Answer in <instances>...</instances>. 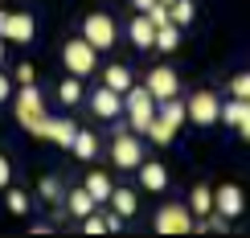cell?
I'll return each mask as SVG.
<instances>
[{
	"label": "cell",
	"instance_id": "obj_1",
	"mask_svg": "<svg viewBox=\"0 0 250 238\" xmlns=\"http://www.w3.org/2000/svg\"><path fill=\"white\" fill-rule=\"evenodd\" d=\"M13 111H17V123L25 131H33V136H45V123H49V115H45V99H41V90L29 82V87H21V95L13 99Z\"/></svg>",
	"mask_w": 250,
	"mask_h": 238
},
{
	"label": "cell",
	"instance_id": "obj_2",
	"mask_svg": "<svg viewBox=\"0 0 250 238\" xmlns=\"http://www.w3.org/2000/svg\"><path fill=\"white\" fill-rule=\"evenodd\" d=\"M152 230H156V234H189V230H197V218H193L189 205L168 201V205H160V210H156Z\"/></svg>",
	"mask_w": 250,
	"mask_h": 238
},
{
	"label": "cell",
	"instance_id": "obj_3",
	"mask_svg": "<svg viewBox=\"0 0 250 238\" xmlns=\"http://www.w3.org/2000/svg\"><path fill=\"white\" fill-rule=\"evenodd\" d=\"M123 107H127V115H131V131H148V123L156 115V99H152V90L148 87H131L123 90Z\"/></svg>",
	"mask_w": 250,
	"mask_h": 238
},
{
	"label": "cell",
	"instance_id": "obj_4",
	"mask_svg": "<svg viewBox=\"0 0 250 238\" xmlns=\"http://www.w3.org/2000/svg\"><path fill=\"white\" fill-rule=\"evenodd\" d=\"M62 62H66V70L74 78H86V74H95V66H99V49L90 45L86 37H74V41H66V49H62Z\"/></svg>",
	"mask_w": 250,
	"mask_h": 238
},
{
	"label": "cell",
	"instance_id": "obj_5",
	"mask_svg": "<svg viewBox=\"0 0 250 238\" xmlns=\"http://www.w3.org/2000/svg\"><path fill=\"white\" fill-rule=\"evenodd\" d=\"M185 119H193L197 128H213V123L222 119V99H217L213 90H197V95H189V103H185Z\"/></svg>",
	"mask_w": 250,
	"mask_h": 238
},
{
	"label": "cell",
	"instance_id": "obj_6",
	"mask_svg": "<svg viewBox=\"0 0 250 238\" xmlns=\"http://www.w3.org/2000/svg\"><path fill=\"white\" fill-rule=\"evenodd\" d=\"M115 33L119 29H115V21H111L107 13H90L86 21H82V37H86L95 49H111L115 45Z\"/></svg>",
	"mask_w": 250,
	"mask_h": 238
},
{
	"label": "cell",
	"instance_id": "obj_7",
	"mask_svg": "<svg viewBox=\"0 0 250 238\" xmlns=\"http://www.w3.org/2000/svg\"><path fill=\"white\" fill-rule=\"evenodd\" d=\"M144 87L152 90V99H156V103H160V99H172V95H181V78H176V70H172V66H152Z\"/></svg>",
	"mask_w": 250,
	"mask_h": 238
},
{
	"label": "cell",
	"instance_id": "obj_8",
	"mask_svg": "<svg viewBox=\"0 0 250 238\" xmlns=\"http://www.w3.org/2000/svg\"><path fill=\"white\" fill-rule=\"evenodd\" d=\"M33 17L29 13H0V37L4 41H21V45H29L33 41Z\"/></svg>",
	"mask_w": 250,
	"mask_h": 238
},
{
	"label": "cell",
	"instance_id": "obj_9",
	"mask_svg": "<svg viewBox=\"0 0 250 238\" xmlns=\"http://www.w3.org/2000/svg\"><path fill=\"white\" fill-rule=\"evenodd\" d=\"M111 160H115L119 169H140V160H144L140 140H135V136H127V131H119V136L111 140Z\"/></svg>",
	"mask_w": 250,
	"mask_h": 238
},
{
	"label": "cell",
	"instance_id": "obj_10",
	"mask_svg": "<svg viewBox=\"0 0 250 238\" xmlns=\"http://www.w3.org/2000/svg\"><path fill=\"white\" fill-rule=\"evenodd\" d=\"M90 111H95L99 119H115V115H123V95L103 82V87L90 90Z\"/></svg>",
	"mask_w": 250,
	"mask_h": 238
},
{
	"label": "cell",
	"instance_id": "obj_11",
	"mask_svg": "<svg viewBox=\"0 0 250 238\" xmlns=\"http://www.w3.org/2000/svg\"><path fill=\"white\" fill-rule=\"evenodd\" d=\"M242 189H238V185H222V189L213 193V210L222 214V218H238V214H242Z\"/></svg>",
	"mask_w": 250,
	"mask_h": 238
},
{
	"label": "cell",
	"instance_id": "obj_12",
	"mask_svg": "<svg viewBox=\"0 0 250 238\" xmlns=\"http://www.w3.org/2000/svg\"><path fill=\"white\" fill-rule=\"evenodd\" d=\"M127 37H131V45H135V49H152V37H156V25H152V21H148V13H140V17H135L131 25H127Z\"/></svg>",
	"mask_w": 250,
	"mask_h": 238
},
{
	"label": "cell",
	"instance_id": "obj_13",
	"mask_svg": "<svg viewBox=\"0 0 250 238\" xmlns=\"http://www.w3.org/2000/svg\"><path fill=\"white\" fill-rule=\"evenodd\" d=\"M140 185H144V189H152V193H164V189H168V173H164V164L140 160Z\"/></svg>",
	"mask_w": 250,
	"mask_h": 238
},
{
	"label": "cell",
	"instance_id": "obj_14",
	"mask_svg": "<svg viewBox=\"0 0 250 238\" xmlns=\"http://www.w3.org/2000/svg\"><path fill=\"white\" fill-rule=\"evenodd\" d=\"M74 131H78V123H74V119H49V123H45V136H41V140H54L58 148H70Z\"/></svg>",
	"mask_w": 250,
	"mask_h": 238
},
{
	"label": "cell",
	"instance_id": "obj_15",
	"mask_svg": "<svg viewBox=\"0 0 250 238\" xmlns=\"http://www.w3.org/2000/svg\"><path fill=\"white\" fill-rule=\"evenodd\" d=\"M152 45L160 49V54H172V49L181 45V25H172V21L156 25V37H152Z\"/></svg>",
	"mask_w": 250,
	"mask_h": 238
},
{
	"label": "cell",
	"instance_id": "obj_16",
	"mask_svg": "<svg viewBox=\"0 0 250 238\" xmlns=\"http://www.w3.org/2000/svg\"><path fill=\"white\" fill-rule=\"evenodd\" d=\"M70 152H74L78 160H95V156H99V136H95V131H74Z\"/></svg>",
	"mask_w": 250,
	"mask_h": 238
},
{
	"label": "cell",
	"instance_id": "obj_17",
	"mask_svg": "<svg viewBox=\"0 0 250 238\" xmlns=\"http://www.w3.org/2000/svg\"><path fill=\"white\" fill-rule=\"evenodd\" d=\"M82 189H86L90 197H95V205H99V201L111 197V189H115V185H111L107 173H86V185H82Z\"/></svg>",
	"mask_w": 250,
	"mask_h": 238
},
{
	"label": "cell",
	"instance_id": "obj_18",
	"mask_svg": "<svg viewBox=\"0 0 250 238\" xmlns=\"http://www.w3.org/2000/svg\"><path fill=\"white\" fill-rule=\"evenodd\" d=\"M111 210H115L119 214V218H131V214H135V205H140V201H135V189H111Z\"/></svg>",
	"mask_w": 250,
	"mask_h": 238
},
{
	"label": "cell",
	"instance_id": "obj_19",
	"mask_svg": "<svg viewBox=\"0 0 250 238\" xmlns=\"http://www.w3.org/2000/svg\"><path fill=\"white\" fill-rule=\"evenodd\" d=\"M193 17H197V4L193 0H168V21L172 25H193Z\"/></svg>",
	"mask_w": 250,
	"mask_h": 238
},
{
	"label": "cell",
	"instance_id": "obj_20",
	"mask_svg": "<svg viewBox=\"0 0 250 238\" xmlns=\"http://www.w3.org/2000/svg\"><path fill=\"white\" fill-rule=\"evenodd\" d=\"M189 210L197 214V218L213 210V189H209V185H193V193H189Z\"/></svg>",
	"mask_w": 250,
	"mask_h": 238
},
{
	"label": "cell",
	"instance_id": "obj_21",
	"mask_svg": "<svg viewBox=\"0 0 250 238\" xmlns=\"http://www.w3.org/2000/svg\"><path fill=\"white\" fill-rule=\"evenodd\" d=\"M160 119L164 123H168V128H181V123H185V103L181 99H160Z\"/></svg>",
	"mask_w": 250,
	"mask_h": 238
},
{
	"label": "cell",
	"instance_id": "obj_22",
	"mask_svg": "<svg viewBox=\"0 0 250 238\" xmlns=\"http://www.w3.org/2000/svg\"><path fill=\"white\" fill-rule=\"evenodd\" d=\"M66 205H70V214H74V218H86V214L95 210V197H90L86 189H74V193H66Z\"/></svg>",
	"mask_w": 250,
	"mask_h": 238
},
{
	"label": "cell",
	"instance_id": "obj_23",
	"mask_svg": "<svg viewBox=\"0 0 250 238\" xmlns=\"http://www.w3.org/2000/svg\"><path fill=\"white\" fill-rule=\"evenodd\" d=\"M103 82H107L111 90H119V95H123V90L131 87V70H127V66H107V70H103Z\"/></svg>",
	"mask_w": 250,
	"mask_h": 238
},
{
	"label": "cell",
	"instance_id": "obj_24",
	"mask_svg": "<svg viewBox=\"0 0 250 238\" xmlns=\"http://www.w3.org/2000/svg\"><path fill=\"white\" fill-rule=\"evenodd\" d=\"M144 136L156 140V144L164 148V144H172V140H176V128H168V123H164L160 115H152V123H148V131H144Z\"/></svg>",
	"mask_w": 250,
	"mask_h": 238
},
{
	"label": "cell",
	"instance_id": "obj_25",
	"mask_svg": "<svg viewBox=\"0 0 250 238\" xmlns=\"http://www.w3.org/2000/svg\"><path fill=\"white\" fill-rule=\"evenodd\" d=\"M58 99L66 103V107H74V103H82V78L70 74L66 82H58Z\"/></svg>",
	"mask_w": 250,
	"mask_h": 238
},
{
	"label": "cell",
	"instance_id": "obj_26",
	"mask_svg": "<svg viewBox=\"0 0 250 238\" xmlns=\"http://www.w3.org/2000/svg\"><path fill=\"white\" fill-rule=\"evenodd\" d=\"M37 189H41V197H45V201H54V205H58V197H62V185H58L54 177H41V185H37Z\"/></svg>",
	"mask_w": 250,
	"mask_h": 238
},
{
	"label": "cell",
	"instance_id": "obj_27",
	"mask_svg": "<svg viewBox=\"0 0 250 238\" xmlns=\"http://www.w3.org/2000/svg\"><path fill=\"white\" fill-rule=\"evenodd\" d=\"M8 210H13V214H29V197H25V189H8Z\"/></svg>",
	"mask_w": 250,
	"mask_h": 238
},
{
	"label": "cell",
	"instance_id": "obj_28",
	"mask_svg": "<svg viewBox=\"0 0 250 238\" xmlns=\"http://www.w3.org/2000/svg\"><path fill=\"white\" fill-rule=\"evenodd\" d=\"M230 90H234V99H250V74H238L230 82Z\"/></svg>",
	"mask_w": 250,
	"mask_h": 238
},
{
	"label": "cell",
	"instance_id": "obj_29",
	"mask_svg": "<svg viewBox=\"0 0 250 238\" xmlns=\"http://www.w3.org/2000/svg\"><path fill=\"white\" fill-rule=\"evenodd\" d=\"M82 230L86 234H107V226H103V218H95V210H90L86 218H82Z\"/></svg>",
	"mask_w": 250,
	"mask_h": 238
},
{
	"label": "cell",
	"instance_id": "obj_30",
	"mask_svg": "<svg viewBox=\"0 0 250 238\" xmlns=\"http://www.w3.org/2000/svg\"><path fill=\"white\" fill-rule=\"evenodd\" d=\"M33 78H37V74H33V66H29V62H21V66H17V82H21V87H29Z\"/></svg>",
	"mask_w": 250,
	"mask_h": 238
},
{
	"label": "cell",
	"instance_id": "obj_31",
	"mask_svg": "<svg viewBox=\"0 0 250 238\" xmlns=\"http://www.w3.org/2000/svg\"><path fill=\"white\" fill-rule=\"evenodd\" d=\"M103 226H107V234H115V230H123V218H119V214H115V210H111V214H107V218H103Z\"/></svg>",
	"mask_w": 250,
	"mask_h": 238
},
{
	"label": "cell",
	"instance_id": "obj_32",
	"mask_svg": "<svg viewBox=\"0 0 250 238\" xmlns=\"http://www.w3.org/2000/svg\"><path fill=\"white\" fill-rule=\"evenodd\" d=\"M8 181H13V164L0 156V189H8Z\"/></svg>",
	"mask_w": 250,
	"mask_h": 238
},
{
	"label": "cell",
	"instance_id": "obj_33",
	"mask_svg": "<svg viewBox=\"0 0 250 238\" xmlns=\"http://www.w3.org/2000/svg\"><path fill=\"white\" fill-rule=\"evenodd\" d=\"M13 99V82H8V74H0V103Z\"/></svg>",
	"mask_w": 250,
	"mask_h": 238
},
{
	"label": "cell",
	"instance_id": "obj_34",
	"mask_svg": "<svg viewBox=\"0 0 250 238\" xmlns=\"http://www.w3.org/2000/svg\"><path fill=\"white\" fill-rule=\"evenodd\" d=\"M234 128H238V136H242V140H250V111H246V115L234 123Z\"/></svg>",
	"mask_w": 250,
	"mask_h": 238
},
{
	"label": "cell",
	"instance_id": "obj_35",
	"mask_svg": "<svg viewBox=\"0 0 250 238\" xmlns=\"http://www.w3.org/2000/svg\"><path fill=\"white\" fill-rule=\"evenodd\" d=\"M131 4H135V8H140V13H148V8L156 4V0H131Z\"/></svg>",
	"mask_w": 250,
	"mask_h": 238
},
{
	"label": "cell",
	"instance_id": "obj_36",
	"mask_svg": "<svg viewBox=\"0 0 250 238\" xmlns=\"http://www.w3.org/2000/svg\"><path fill=\"white\" fill-rule=\"evenodd\" d=\"M0 62H4V37H0Z\"/></svg>",
	"mask_w": 250,
	"mask_h": 238
},
{
	"label": "cell",
	"instance_id": "obj_37",
	"mask_svg": "<svg viewBox=\"0 0 250 238\" xmlns=\"http://www.w3.org/2000/svg\"><path fill=\"white\" fill-rule=\"evenodd\" d=\"M164 4H168V0H164Z\"/></svg>",
	"mask_w": 250,
	"mask_h": 238
}]
</instances>
